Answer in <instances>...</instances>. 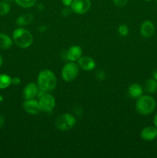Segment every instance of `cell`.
<instances>
[{"label":"cell","mask_w":157,"mask_h":158,"mask_svg":"<svg viewBox=\"0 0 157 158\" xmlns=\"http://www.w3.org/2000/svg\"><path fill=\"white\" fill-rule=\"evenodd\" d=\"M33 19V15L31 13H26L24 15H22L17 19L16 23L18 26H26L31 23V22Z\"/></svg>","instance_id":"17"},{"label":"cell","mask_w":157,"mask_h":158,"mask_svg":"<svg viewBox=\"0 0 157 158\" xmlns=\"http://www.w3.org/2000/svg\"><path fill=\"white\" fill-rule=\"evenodd\" d=\"M119 33L122 36H126L129 33V28L126 25H120L119 27Z\"/></svg>","instance_id":"21"},{"label":"cell","mask_w":157,"mask_h":158,"mask_svg":"<svg viewBox=\"0 0 157 158\" xmlns=\"http://www.w3.org/2000/svg\"><path fill=\"white\" fill-rule=\"evenodd\" d=\"M62 15H64V16H68L69 15H70L71 10L69 8H65V9H62Z\"/></svg>","instance_id":"24"},{"label":"cell","mask_w":157,"mask_h":158,"mask_svg":"<svg viewBox=\"0 0 157 158\" xmlns=\"http://www.w3.org/2000/svg\"><path fill=\"white\" fill-rule=\"evenodd\" d=\"M145 90L149 94H154L157 91V80L155 79L147 80L144 83Z\"/></svg>","instance_id":"16"},{"label":"cell","mask_w":157,"mask_h":158,"mask_svg":"<svg viewBox=\"0 0 157 158\" xmlns=\"http://www.w3.org/2000/svg\"><path fill=\"white\" fill-rule=\"evenodd\" d=\"M154 124H155V127L157 128V113L155 115V117H154Z\"/></svg>","instance_id":"29"},{"label":"cell","mask_w":157,"mask_h":158,"mask_svg":"<svg viewBox=\"0 0 157 158\" xmlns=\"http://www.w3.org/2000/svg\"><path fill=\"white\" fill-rule=\"evenodd\" d=\"M95 77L98 80H103L106 78V73H105L104 70H103V69H99L96 73H95Z\"/></svg>","instance_id":"22"},{"label":"cell","mask_w":157,"mask_h":158,"mask_svg":"<svg viewBox=\"0 0 157 158\" xmlns=\"http://www.w3.org/2000/svg\"><path fill=\"white\" fill-rule=\"evenodd\" d=\"M91 7L90 0H73L71 4V9L77 14H84Z\"/></svg>","instance_id":"7"},{"label":"cell","mask_w":157,"mask_h":158,"mask_svg":"<svg viewBox=\"0 0 157 158\" xmlns=\"http://www.w3.org/2000/svg\"><path fill=\"white\" fill-rule=\"evenodd\" d=\"M2 63H3V60H2V56L0 55V66L2 65Z\"/></svg>","instance_id":"31"},{"label":"cell","mask_w":157,"mask_h":158,"mask_svg":"<svg viewBox=\"0 0 157 158\" xmlns=\"http://www.w3.org/2000/svg\"><path fill=\"white\" fill-rule=\"evenodd\" d=\"M10 11V6L7 2H0V15H5Z\"/></svg>","instance_id":"20"},{"label":"cell","mask_w":157,"mask_h":158,"mask_svg":"<svg viewBox=\"0 0 157 158\" xmlns=\"http://www.w3.org/2000/svg\"><path fill=\"white\" fill-rule=\"evenodd\" d=\"M156 103L155 100L149 96H141L137 100L135 108L137 112L143 116L152 114L155 110Z\"/></svg>","instance_id":"2"},{"label":"cell","mask_w":157,"mask_h":158,"mask_svg":"<svg viewBox=\"0 0 157 158\" xmlns=\"http://www.w3.org/2000/svg\"><path fill=\"white\" fill-rule=\"evenodd\" d=\"M113 2L115 6H119V7H122L124 6L127 2V0H113Z\"/></svg>","instance_id":"23"},{"label":"cell","mask_w":157,"mask_h":158,"mask_svg":"<svg viewBox=\"0 0 157 158\" xmlns=\"http://www.w3.org/2000/svg\"><path fill=\"white\" fill-rule=\"evenodd\" d=\"M62 3L65 5V6H71V4H72L73 0H62Z\"/></svg>","instance_id":"26"},{"label":"cell","mask_w":157,"mask_h":158,"mask_svg":"<svg viewBox=\"0 0 157 158\" xmlns=\"http://www.w3.org/2000/svg\"><path fill=\"white\" fill-rule=\"evenodd\" d=\"M46 26H39V27H38V31H39V32H44V31H46Z\"/></svg>","instance_id":"27"},{"label":"cell","mask_w":157,"mask_h":158,"mask_svg":"<svg viewBox=\"0 0 157 158\" xmlns=\"http://www.w3.org/2000/svg\"><path fill=\"white\" fill-rule=\"evenodd\" d=\"M78 74V67L73 62L67 63L62 70V77L66 82H70L75 80Z\"/></svg>","instance_id":"5"},{"label":"cell","mask_w":157,"mask_h":158,"mask_svg":"<svg viewBox=\"0 0 157 158\" xmlns=\"http://www.w3.org/2000/svg\"><path fill=\"white\" fill-rule=\"evenodd\" d=\"M12 38L15 44L20 48H27L32 45L33 42V36L29 31L25 29H15L12 34Z\"/></svg>","instance_id":"3"},{"label":"cell","mask_w":157,"mask_h":158,"mask_svg":"<svg viewBox=\"0 0 157 158\" xmlns=\"http://www.w3.org/2000/svg\"><path fill=\"white\" fill-rule=\"evenodd\" d=\"M75 117L71 114H63L58 117L55 120V126L60 131H68L73 127L75 124Z\"/></svg>","instance_id":"4"},{"label":"cell","mask_w":157,"mask_h":158,"mask_svg":"<svg viewBox=\"0 0 157 158\" xmlns=\"http://www.w3.org/2000/svg\"><path fill=\"white\" fill-rule=\"evenodd\" d=\"M38 86L35 83H30L26 85L23 89V96L26 100H32L38 94Z\"/></svg>","instance_id":"11"},{"label":"cell","mask_w":157,"mask_h":158,"mask_svg":"<svg viewBox=\"0 0 157 158\" xmlns=\"http://www.w3.org/2000/svg\"><path fill=\"white\" fill-rule=\"evenodd\" d=\"M38 103H39L41 110L49 113L53 110L55 105V100L51 94L46 92L41 97H39Z\"/></svg>","instance_id":"6"},{"label":"cell","mask_w":157,"mask_h":158,"mask_svg":"<svg viewBox=\"0 0 157 158\" xmlns=\"http://www.w3.org/2000/svg\"><path fill=\"white\" fill-rule=\"evenodd\" d=\"M143 88L138 83H133V84L130 85L128 89V93L132 98L138 99L139 97L143 95Z\"/></svg>","instance_id":"14"},{"label":"cell","mask_w":157,"mask_h":158,"mask_svg":"<svg viewBox=\"0 0 157 158\" xmlns=\"http://www.w3.org/2000/svg\"><path fill=\"white\" fill-rule=\"evenodd\" d=\"M141 137L147 141L154 140L157 137V128L154 127H146L141 131Z\"/></svg>","instance_id":"13"},{"label":"cell","mask_w":157,"mask_h":158,"mask_svg":"<svg viewBox=\"0 0 157 158\" xmlns=\"http://www.w3.org/2000/svg\"><path fill=\"white\" fill-rule=\"evenodd\" d=\"M12 41L10 37L5 33H0V48L7 49L12 46Z\"/></svg>","instance_id":"15"},{"label":"cell","mask_w":157,"mask_h":158,"mask_svg":"<svg viewBox=\"0 0 157 158\" xmlns=\"http://www.w3.org/2000/svg\"><path fill=\"white\" fill-rule=\"evenodd\" d=\"M21 83V80L18 77H14V78L12 79V83L14 85H18Z\"/></svg>","instance_id":"25"},{"label":"cell","mask_w":157,"mask_h":158,"mask_svg":"<svg viewBox=\"0 0 157 158\" xmlns=\"http://www.w3.org/2000/svg\"><path fill=\"white\" fill-rule=\"evenodd\" d=\"M56 77L52 71L49 69H43L38 76V86L40 89L51 91L55 89L56 86Z\"/></svg>","instance_id":"1"},{"label":"cell","mask_w":157,"mask_h":158,"mask_svg":"<svg viewBox=\"0 0 157 158\" xmlns=\"http://www.w3.org/2000/svg\"><path fill=\"white\" fill-rule=\"evenodd\" d=\"M12 83V79L6 74H0V89H5Z\"/></svg>","instance_id":"18"},{"label":"cell","mask_w":157,"mask_h":158,"mask_svg":"<svg viewBox=\"0 0 157 158\" xmlns=\"http://www.w3.org/2000/svg\"><path fill=\"white\" fill-rule=\"evenodd\" d=\"M78 64L81 69L86 71H90L95 69V63L92 58L89 56L80 57L78 59Z\"/></svg>","instance_id":"12"},{"label":"cell","mask_w":157,"mask_h":158,"mask_svg":"<svg viewBox=\"0 0 157 158\" xmlns=\"http://www.w3.org/2000/svg\"><path fill=\"white\" fill-rule=\"evenodd\" d=\"M156 1H157V0H156Z\"/></svg>","instance_id":"35"},{"label":"cell","mask_w":157,"mask_h":158,"mask_svg":"<svg viewBox=\"0 0 157 158\" xmlns=\"http://www.w3.org/2000/svg\"><path fill=\"white\" fill-rule=\"evenodd\" d=\"M3 100V98H2V97L1 95H0V102H2Z\"/></svg>","instance_id":"32"},{"label":"cell","mask_w":157,"mask_h":158,"mask_svg":"<svg viewBox=\"0 0 157 158\" xmlns=\"http://www.w3.org/2000/svg\"><path fill=\"white\" fill-rule=\"evenodd\" d=\"M152 76H153V78L155 79V80H157V70L154 71L153 74H152Z\"/></svg>","instance_id":"30"},{"label":"cell","mask_w":157,"mask_h":158,"mask_svg":"<svg viewBox=\"0 0 157 158\" xmlns=\"http://www.w3.org/2000/svg\"><path fill=\"white\" fill-rule=\"evenodd\" d=\"M140 32H141V35L146 38H149V37L152 36L155 32L154 24L149 20L144 21L142 23L141 27H140Z\"/></svg>","instance_id":"10"},{"label":"cell","mask_w":157,"mask_h":158,"mask_svg":"<svg viewBox=\"0 0 157 158\" xmlns=\"http://www.w3.org/2000/svg\"><path fill=\"white\" fill-rule=\"evenodd\" d=\"M23 108L25 110L30 114H38L41 111L38 101L35 100H26L23 103Z\"/></svg>","instance_id":"8"},{"label":"cell","mask_w":157,"mask_h":158,"mask_svg":"<svg viewBox=\"0 0 157 158\" xmlns=\"http://www.w3.org/2000/svg\"><path fill=\"white\" fill-rule=\"evenodd\" d=\"M66 59L70 62H75L78 60L82 56V49L78 46H72L68 49L65 53Z\"/></svg>","instance_id":"9"},{"label":"cell","mask_w":157,"mask_h":158,"mask_svg":"<svg viewBox=\"0 0 157 158\" xmlns=\"http://www.w3.org/2000/svg\"><path fill=\"white\" fill-rule=\"evenodd\" d=\"M15 1L18 6L26 9L32 7L36 2V0H15Z\"/></svg>","instance_id":"19"},{"label":"cell","mask_w":157,"mask_h":158,"mask_svg":"<svg viewBox=\"0 0 157 158\" xmlns=\"http://www.w3.org/2000/svg\"><path fill=\"white\" fill-rule=\"evenodd\" d=\"M4 124V118L2 117H0V128Z\"/></svg>","instance_id":"28"},{"label":"cell","mask_w":157,"mask_h":158,"mask_svg":"<svg viewBox=\"0 0 157 158\" xmlns=\"http://www.w3.org/2000/svg\"><path fill=\"white\" fill-rule=\"evenodd\" d=\"M6 1H11V0H6Z\"/></svg>","instance_id":"34"},{"label":"cell","mask_w":157,"mask_h":158,"mask_svg":"<svg viewBox=\"0 0 157 158\" xmlns=\"http://www.w3.org/2000/svg\"><path fill=\"white\" fill-rule=\"evenodd\" d=\"M144 1H147V2H149V1H151V0H144Z\"/></svg>","instance_id":"33"}]
</instances>
